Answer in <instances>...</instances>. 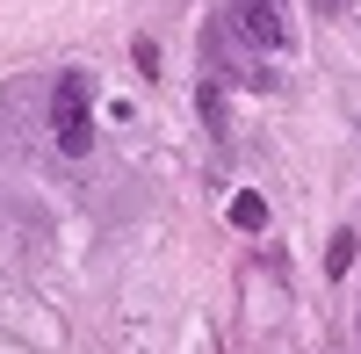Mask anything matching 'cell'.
Segmentation results:
<instances>
[{
  "mask_svg": "<svg viewBox=\"0 0 361 354\" xmlns=\"http://www.w3.org/2000/svg\"><path fill=\"white\" fill-rule=\"evenodd\" d=\"M51 145L66 159H80L87 145H94V73H58V87H51Z\"/></svg>",
  "mask_w": 361,
  "mask_h": 354,
  "instance_id": "obj_1",
  "label": "cell"
},
{
  "mask_svg": "<svg viewBox=\"0 0 361 354\" xmlns=\"http://www.w3.org/2000/svg\"><path fill=\"white\" fill-rule=\"evenodd\" d=\"M224 22H231V37L246 44V51H282V44H289V15H282V0H231Z\"/></svg>",
  "mask_w": 361,
  "mask_h": 354,
  "instance_id": "obj_2",
  "label": "cell"
},
{
  "mask_svg": "<svg viewBox=\"0 0 361 354\" xmlns=\"http://www.w3.org/2000/svg\"><path fill=\"white\" fill-rule=\"evenodd\" d=\"M231 224H238V231H260V224H267V202H260L253 188H246V195H231Z\"/></svg>",
  "mask_w": 361,
  "mask_h": 354,
  "instance_id": "obj_3",
  "label": "cell"
},
{
  "mask_svg": "<svg viewBox=\"0 0 361 354\" xmlns=\"http://www.w3.org/2000/svg\"><path fill=\"white\" fill-rule=\"evenodd\" d=\"M347 260H354V231H340V239H333V253H325V268H333V275H347Z\"/></svg>",
  "mask_w": 361,
  "mask_h": 354,
  "instance_id": "obj_4",
  "label": "cell"
},
{
  "mask_svg": "<svg viewBox=\"0 0 361 354\" xmlns=\"http://www.w3.org/2000/svg\"><path fill=\"white\" fill-rule=\"evenodd\" d=\"M325 8H340V0H325Z\"/></svg>",
  "mask_w": 361,
  "mask_h": 354,
  "instance_id": "obj_5",
  "label": "cell"
}]
</instances>
